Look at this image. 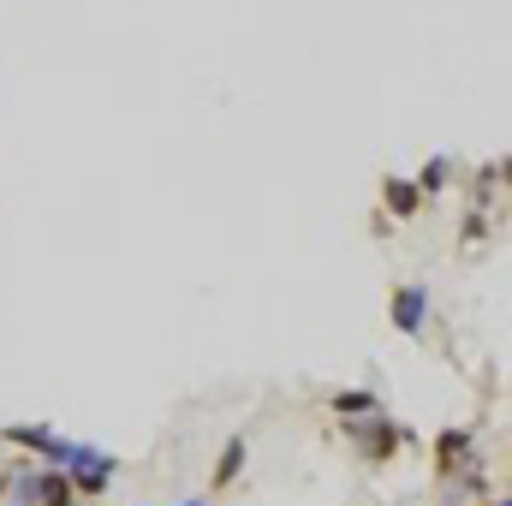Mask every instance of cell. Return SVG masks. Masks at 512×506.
<instances>
[{
  "instance_id": "obj_10",
  "label": "cell",
  "mask_w": 512,
  "mask_h": 506,
  "mask_svg": "<svg viewBox=\"0 0 512 506\" xmlns=\"http://www.w3.org/2000/svg\"><path fill=\"white\" fill-rule=\"evenodd\" d=\"M411 185H417V197H423V203H429V197H441V191L453 185V155H429V161H423V173H417Z\"/></svg>"
},
{
  "instance_id": "obj_11",
  "label": "cell",
  "mask_w": 512,
  "mask_h": 506,
  "mask_svg": "<svg viewBox=\"0 0 512 506\" xmlns=\"http://www.w3.org/2000/svg\"><path fill=\"white\" fill-rule=\"evenodd\" d=\"M36 506H78L72 483H66V471H42V483H36Z\"/></svg>"
},
{
  "instance_id": "obj_2",
  "label": "cell",
  "mask_w": 512,
  "mask_h": 506,
  "mask_svg": "<svg viewBox=\"0 0 512 506\" xmlns=\"http://www.w3.org/2000/svg\"><path fill=\"white\" fill-rule=\"evenodd\" d=\"M120 477V459L114 453H102V447H84L78 441V459L66 465V483H72V495L78 501H96V495H108V483Z\"/></svg>"
},
{
  "instance_id": "obj_3",
  "label": "cell",
  "mask_w": 512,
  "mask_h": 506,
  "mask_svg": "<svg viewBox=\"0 0 512 506\" xmlns=\"http://www.w3.org/2000/svg\"><path fill=\"white\" fill-rule=\"evenodd\" d=\"M346 441H358V453H364L370 465H387V459L405 447V429L393 423V411H376V417H364V423H346Z\"/></svg>"
},
{
  "instance_id": "obj_9",
  "label": "cell",
  "mask_w": 512,
  "mask_h": 506,
  "mask_svg": "<svg viewBox=\"0 0 512 506\" xmlns=\"http://www.w3.org/2000/svg\"><path fill=\"white\" fill-rule=\"evenodd\" d=\"M382 203L393 209V215H399V221H411V215L423 209V197H417V185H411V179H399V173H387V179H382Z\"/></svg>"
},
{
  "instance_id": "obj_1",
  "label": "cell",
  "mask_w": 512,
  "mask_h": 506,
  "mask_svg": "<svg viewBox=\"0 0 512 506\" xmlns=\"http://www.w3.org/2000/svg\"><path fill=\"white\" fill-rule=\"evenodd\" d=\"M0 441H6V447H18V453L48 459V471H66V465L78 459V441L54 435V423H6V429H0Z\"/></svg>"
},
{
  "instance_id": "obj_5",
  "label": "cell",
  "mask_w": 512,
  "mask_h": 506,
  "mask_svg": "<svg viewBox=\"0 0 512 506\" xmlns=\"http://www.w3.org/2000/svg\"><path fill=\"white\" fill-rule=\"evenodd\" d=\"M477 465V435L471 429H441L435 435V471L441 477H459V471H471Z\"/></svg>"
},
{
  "instance_id": "obj_12",
  "label": "cell",
  "mask_w": 512,
  "mask_h": 506,
  "mask_svg": "<svg viewBox=\"0 0 512 506\" xmlns=\"http://www.w3.org/2000/svg\"><path fill=\"white\" fill-rule=\"evenodd\" d=\"M483 233H489V221H483V209H471V215H465V239H471V245H477V239H483Z\"/></svg>"
},
{
  "instance_id": "obj_4",
  "label": "cell",
  "mask_w": 512,
  "mask_h": 506,
  "mask_svg": "<svg viewBox=\"0 0 512 506\" xmlns=\"http://www.w3.org/2000/svg\"><path fill=\"white\" fill-rule=\"evenodd\" d=\"M387 322L399 328V334H423V322H429V286L423 280H405V286H393L387 292Z\"/></svg>"
},
{
  "instance_id": "obj_14",
  "label": "cell",
  "mask_w": 512,
  "mask_h": 506,
  "mask_svg": "<svg viewBox=\"0 0 512 506\" xmlns=\"http://www.w3.org/2000/svg\"><path fill=\"white\" fill-rule=\"evenodd\" d=\"M495 506H507V501H495Z\"/></svg>"
},
{
  "instance_id": "obj_13",
  "label": "cell",
  "mask_w": 512,
  "mask_h": 506,
  "mask_svg": "<svg viewBox=\"0 0 512 506\" xmlns=\"http://www.w3.org/2000/svg\"><path fill=\"white\" fill-rule=\"evenodd\" d=\"M179 506H209V501H179Z\"/></svg>"
},
{
  "instance_id": "obj_8",
  "label": "cell",
  "mask_w": 512,
  "mask_h": 506,
  "mask_svg": "<svg viewBox=\"0 0 512 506\" xmlns=\"http://www.w3.org/2000/svg\"><path fill=\"white\" fill-rule=\"evenodd\" d=\"M36 483H42V471H36L30 459H12V471H6V483H0V501L6 506H36Z\"/></svg>"
},
{
  "instance_id": "obj_6",
  "label": "cell",
  "mask_w": 512,
  "mask_h": 506,
  "mask_svg": "<svg viewBox=\"0 0 512 506\" xmlns=\"http://www.w3.org/2000/svg\"><path fill=\"white\" fill-rule=\"evenodd\" d=\"M245 459H251V441H245V435H227V447H221V459H215V471H209V495L233 489V483L245 477Z\"/></svg>"
},
{
  "instance_id": "obj_7",
  "label": "cell",
  "mask_w": 512,
  "mask_h": 506,
  "mask_svg": "<svg viewBox=\"0 0 512 506\" xmlns=\"http://www.w3.org/2000/svg\"><path fill=\"white\" fill-rule=\"evenodd\" d=\"M328 411H334L340 423H364V417L382 411V393H370V387H340V393L328 399Z\"/></svg>"
}]
</instances>
